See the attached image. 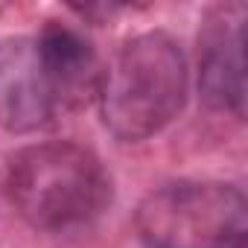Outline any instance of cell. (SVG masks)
I'll use <instances>...</instances> for the list:
<instances>
[{"mask_svg":"<svg viewBox=\"0 0 248 248\" xmlns=\"http://www.w3.org/2000/svg\"><path fill=\"white\" fill-rule=\"evenodd\" d=\"M135 228L146 248H245L248 207L233 184L175 181L140 202Z\"/></svg>","mask_w":248,"mask_h":248,"instance_id":"3","label":"cell"},{"mask_svg":"<svg viewBox=\"0 0 248 248\" xmlns=\"http://www.w3.org/2000/svg\"><path fill=\"white\" fill-rule=\"evenodd\" d=\"M35 50H38V62L56 105L76 108L88 102L91 93H96V85H99L96 53L88 44V38L79 35L73 27L50 21L41 30Z\"/></svg>","mask_w":248,"mask_h":248,"instance_id":"6","label":"cell"},{"mask_svg":"<svg viewBox=\"0 0 248 248\" xmlns=\"http://www.w3.org/2000/svg\"><path fill=\"white\" fill-rule=\"evenodd\" d=\"M56 102L44 79L32 38L0 41V126L9 132H35L47 126Z\"/></svg>","mask_w":248,"mask_h":248,"instance_id":"5","label":"cell"},{"mask_svg":"<svg viewBox=\"0 0 248 248\" xmlns=\"http://www.w3.org/2000/svg\"><path fill=\"white\" fill-rule=\"evenodd\" d=\"M242 24L245 6H216L199 35V88L210 108L242 117L245 73H242Z\"/></svg>","mask_w":248,"mask_h":248,"instance_id":"4","label":"cell"},{"mask_svg":"<svg viewBox=\"0 0 248 248\" xmlns=\"http://www.w3.org/2000/svg\"><path fill=\"white\" fill-rule=\"evenodd\" d=\"M9 204L38 231L67 233L88 228L111 202V178L99 158L76 143H35L6 164Z\"/></svg>","mask_w":248,"mask_h":248,"instance_id":"1","label":"cell"},{"mask_svg":"<svg viewBox=\"0 0 248 248\" xmlns=\"http://www.w3.org/2000/svg\"><path fill=\"white\" fill-rule=\"evenodd\" d=\"M187 99V62L167 32L132 38L102 82V120L117 140L158 135Z\"/></svg>","mask_w":248,"mask_h":248,"instance_id":"2","label":"cell"}]
</instances>
